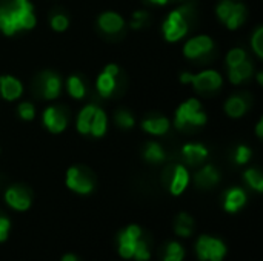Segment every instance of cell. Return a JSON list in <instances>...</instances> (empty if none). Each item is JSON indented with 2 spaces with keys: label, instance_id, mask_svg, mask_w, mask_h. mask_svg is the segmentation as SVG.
I'll list each match as a JSON object with an SVG mask.
<instances>
[{
  "label": "cell",
  "instance_id": "obj_16",
  "mask_svg": "<svg viewBox=\"0 0 263 261\" xmlns=\"http://www.w3.org/2000/svg\"><path fill=\"white\" fill-rule=\"evenodd\" d=\"M182 157L190 166H197L208 158V149L202 143H186L182 148Z\"/></svg>",
  "mask_w": 263,
  "mask_h": 261
},
{
  "label": "cell",
  "instance_id": "obj_29",
  "mask_svg": "<svg viewBox=\"0 0 263 261\" xmlns=\"http://www.w3.org/2000/svg\"><path fill=\"white\" fill-rule=\"evenodd\" d=\"M185 258V249L177 242H170L163 255V261H183Z\"/></svg>",
  "mask_w": 263,
  "mask_h": 261
},
{
  "label": "cell",
  "instance_id": "obj_26",
  "mask_svg": "<svg viewBox=\"0 0 263 261\" xmlns=\"http://www.w3.org/2000/svg\"><path fill=\"white\" fill-rule=\"evenodd\" d=\"M193 228H194V220L191 215H188L185 212L177 215L176 223H174V232L179 237H183V238L190 237L193 234Z\"/></svg>",
  "mask_w": 263,
  "mask_h": 261
},
{
  "label": "cell",
  "instance_id": "obj_5",
  "mask_svg": "<svg viewBox=\"0 0 263 261\" xmlns=\"http://www.w3.org/2000/svg\"><path fill=\"white\" fill-rule=\"evenodd\" d=\"M94 175L83 166H71L66 171V186L80 195H88L94 191Z\"/></svg>",
  "mask_w": 263,
  "mask_h": 261
},
{
  "label": "cell",
  "instance_id": "obj_18",
  "mask_svg": "<svg viewBox=\"0 0 263 261\" xmlns=\"http://www.w3.org/2000/svg\"><path fill=\"white\" fill-rule=\"evenodd\" d=\"M170 120L163 115H149L142 122L143 131L151 135H165L170 131Z\"/></svg>",
  "mask_w": 263,
  "mask_h": 261
},
{
  "label": "cell",
  "instance_id": "obj_32",
  "mask_svg": "<svg viewBox=\"0 0 263 261\" xmlns=\"http://www.w3.org/2000/svg\"><path fill=\"white\" fill-rule=\"evenodd\" d=\"M133 258H136L137 261H148L151 258V252H149V248H148V242L143 240L142 237L137 240V245H136Z\"/></svg>",
  "mask_w": 263,
  "mask_h": 261
},
{
  "label": "cell",
  "instance_id": "obj_21",
  "mask_svg": "<svg viewBox=\"0 0 263 261\" xmlns=\"http://www.w3.org/2000/svg\"><path fill=\"white\" fill-rule=\"evenodd\" d=\"M116 85H117V77L106 72L105 69L100 72V75L96 80V88H97V91H99V94L102 97L112 95V92L116 91Z\"/></svg>",
  "mask_w": 263,
  "mask_h": 261
},
{
  "label": "cell",
  "instance_id": "obj_2",
  "mask_svg": "<svg viewBox=\"0 0 263 261\" xmlns=\"http://www.w3.org/2000/svg\"><path fill=\"white\" fill-rule=\"evenodd\" d=\"M193 8L185 5L180 6L174 11H171L166 17V20L163 22V37L166 42H179L180 38H183L188 31H190V17H191Z\"/></svg>",
  "mask_w": 263,
  "mask_h": 261
},
{
  "label": "cell",
  "instance_id": "obj_36",
  "mask_svg": "<svg viewBox=\"0 0 263 261\" xmlns=\"http://www.w3.org/2000/svg\"><path fill=\"white\" fill-rule=\"evenodd\" d=\"M251 155H253V152H251V149H250L248 146L239 145V146L236 148V152H234V162H236L237 165H247V163L250 162Z\"/></svg>",
  "mask_w": 263,
  "mask_h": 261
},
{
  "label": "cell",
  "instance_id": "obj_38",
  "mask_svg": "<svg viewBox=\"0 0 263 261\" xmlns=\"http://www.w3.org/2000/svg\"><path fill=\"white\" fill-rule=\"evenodd\" d=\"M9 229H11V222L6 215L0 214V243H3L6 238H8V234H9Z\"/></svg>",
  "mask_w": 263,
  "mask_h": 261
},
{
  "label": "cell",
  "instance_id": "obj_25",
  "mask_svg": "<svg viewBox=\"0 0 263 261\" xmlns=\"http://www.w3.org/2000/svg\"><path fill=\"white\" fill-rule=\"evenodd\" d=\"M66 89L68 94L76 100H82L86 95V85L80 75H69L66 80Z\"/></svg>",
  "mask_w": 263,
  "mask_h": 261
},
{
  "label": "cell",
  "instance_id": "obj_40",
  "mask_svg": "<svg viewBox=\"0 0 263 261\" xmlns=\"http://www.w3.org/2000/svg\"><path fill=\"white\" fill-rule=\"evenodd\" d=\"M262 128H263V120H259V123H257V126H256V134H257V137H259V138H262L263 137Z\"/></svg>",
  "mask_w": 263,
  "mask_h": 261
},
{
  "label": "cell",
  "instance_id": "obj_7",
  "mask_svg": "<svg viewBox=\"0 0 263 261\" xmlns=\"http://www.w3.org/2000/svg\"><path fill=\"white\" fill-rule=\"evenodd\" d=\"M142 237V229L137 225H129L128 228H125L122 232H119L117 237V249L122 258H133L134 255V249L137 245V240Z\"/></svg>",
  "mask_w": 263,
  "mask_h": 261
},
{
  "label": "cell",
  "instance_id": "obj_9",
  "mask_svg": "<svg viewBox=\"0 0 263 261\" xmlns=\"http://www.w3.org/2000/svg\"><path fill=\"white\" fill-rule=\"evenodd\" d=\"M5 202L9 208L15 209L18 212H23L31 208L32 197H31V192L28 188H25L22 185H14L5 191Z\"/></svg>",
  "mask_w": 263,
  "mask_h": 261
},
{
  "label": "cell",
  "instance_id": "obj_12",
  "mask_svg": "<svg viewBox=\"0 0 263 261\" xmlns=\"http://www.w3.org/2000/svg\"><path fill=\"white\" fill-rule=\"evenodd\" d=\"M43 125L52 134H60L68 126V117L59 106H48L43 111Z\"/></svg>",
  "mask_w": 263,
  "mask_h": 261
},
{
  "label": "cell",
  "instance_id": "obj_33",
  "mask_svg": "<svg viewBox=\"0 0 263 261\" xmlns=\"http://www.w3.org/2000/svg\"><path fill=\"white\" fill-rule=\"evenodd\" d=\"M49 25H51V28H52L54 31L63 32V31H66V29L69 28V18H68V15H65V14H54V15H51V18H49Z\"/></svg>",
  "mask_w": 263,
  "mask_h": 261
},
{
  "label": "cell",
  "instance_id": "obj_8",
  "mask_svg": "<svg viewBox=\"0 0 263 261\" xmlns=\"http://www.w3.org/2000/svg\"><path fill=\"white\" fill-rule=\"evenodd\" d=\"M194 89L197 92L206 94V92H214L219 91L223 85V78L222 75L214 71V69H205L199 74H193V80H191Z\"/></svg>",
  "mask_w": 263,
  "mask_h": 261
},
{
  "label": "cell",
  "instance_id": "obj_4",
  "mask_svg": "<svg viewBox=\"0 0 263 261\" xmlns=\"http://www.w3.org/2000/svg\"><path fill=\"white\" fill-rule=\"evenodd\" d=\"M219 20L231 31L240 28L247 18V8L240 2L222 0L216 8Z\"/></svg>",
  "mask_w": 263,
  "mask_h": 261
},
{
  "label": "cell",
  "instance_id": "obj_19",
  "mask_svg": "<svg viewBox=\"0 0 263 261\" xmlns=\"http://www.w3.org/2000/svg\"><path fill=\"white\" fill-rule=\"evenodd\" d=\"M194 182H196V186L197 188H202V189H210L213 186H216L219 182H220V174L219 171L211 166V165H206L203 166L194 177Z\"/></svg>",
  "mask_w": 263,
  "mask_h": 261
},
{
  "label": "cell",
  "instance_id": "obj_22",
  "mask_svg": "<svg viewBox=\"0 0 263 261\" xmlns=\"http://www.w3.org/2000/svg\"><path fill=\"white\" fill-rule=\"evenodd\" d=\"M247 111H248V102L242 95H233L225 103V112L233 118L243 117Z\"/></svg>",
  "mask_w": 263,
  "mask_h": 261
},
{
  "label": "cell",
  "instance_id": "obj_37",
  "mask_svg": "<svg viewBox=\"0 0 263 261\" xmlns=\"http://www.w3.org/2000/svg\"><path fill=\"white\" fill-rule=\"evenodd\" d=\"M148 22H149V14L146 11H136L131 18V26H133V29H140V28L146 26Z\"/></svg>",
  "mask_w": 263,
  "mask_h": 261
},
{
  "label": "cell",
  "instance_id": "obj_31",
  "mask_svg": "<svg viewBox=\"0 0 263 261\" xmlns=\"http://www.w3.org/2000/svg\"><path fill=\"white\" fill-rule=\"evenodd\" d=\"M247 60V52L243 48H233L228 55H227V66L228 68H234L240 63H243Z\"/></svg>",
  "mask_w": 263,
  "mask_h": 261
},
{
  "label": "cell",
  "instance_id": "obj_27",
  "mask_svg": "<svg viewBox=\"0 0 263 261\" xmlns=\"http://www.w3.org/2000/svg\"><path fill=\"white\" fill-rule=\"evenodd\" d=\"M165 151L163 148L157 143V142H149L146 146H145V151H143V158L149 163H162L165 160Z\"/></svg>",
  "mask_w": 263,
  "mask_h": 261
},
{
  "label": "cell",
  "instance_id": "obj_35",
  "mask_svg": "<svg viewBox=\"0 0 263 261\" xmlns=\"http://www.w3.org/2000/svg\"><path fill=\"white\" fill-rule=\"evenodd\" d=\"M251 48L254 49L256 55H257L259 58H262L263 57V28L262 26H259V28L254 31V34H253V37H251Z\"/></svg>",
  "mask_w": 263,
  "mask_h": 261
},
{
  "label": "cell",
  "instance_id": "obj_23",
  "mask_svg": "<svg viewBox=\"0 0 263 261\" xmlns=\"http://www.w3.org/2000/svg\"><path fill=\"white\" fill-rule=\"evenodd\" d=\"M97 105H86L77 117L76 128L82 135H89V128H91V120L94 117V112L97 111Z\"/></svg>",
  "mask_w": 263,
  "mask_h": 261
},
{
  "label": "cell",
  "instance_id": "obj_6",
  "mask_svg": "<svg viewBox=\"0 0 263 261\" xmlns=\"http://www.w3.org/2000/svg\"><path fill=\"white\" fill-rule=\"evenodd\" d=\"M196 254L200 261H223L227 255V246L219 238L202 235L196 243Z\"/></svg>",
  "mask_w": 263,
  "mask_h": 261
},
{
  "label": "cell",
  "instance_id": "obj_43",
  "mask_svg": "<svg viewBox=\"0 0 263 261\" xmlns=\"http://www.w3.org/2000/svg\"><path fill=\"white\" fill-rule=\"evenodd\" d=\"M257 80H259V83L262 85V83H263V74H262V72H259V74H257Z\"/></svg>",
  "mask_w": 263,
  "mask_h": 261
},
{
  "label": "cell",
  "instance_id": "obj_34",
  "mask_svg": "<svg viewBox=\"0 0 263 261\" xmlns=\"http://www.w3.org/2000/svg\"><path fill=\"white\" fill-rule=\"evenodd\" d=\"M17 114L20 115L22 120L29 122V120H32L35 117V108H34V105L31 102H22L17 106Z\"/></svg>",
  "mask_w": 263,
  "mask_h": 261
},
{
  "label": "cell",
  "instance_id": "obj_14",
  "mask_svg": "<svg viewBox=\"0 0 263 261\" xmlns=\"http://www.w3.org/2000/svg\"><path fill=\"white\" fill-rule=\"evenodd\" d=\"M97 26L102 32L108 35H116L125 28V18L114 11H106L102 12L97 18Z\"/></svg>",
  "mask_w": 263,
  "mask_h": 261
},
{
  "label": "cell",
  "instance_id": "obj_41",
  "mask_svg": "<svg viewBox=\"0 0 263 261\" xmlns=\"http://www.w3.org/2000/svg\"><path fill=\"white\" fill-rule=\"evenodd\" d=\"M62 261H80L74 254H66V255H63L62 257Z\"/></svg>",
  "mask_w": 263,
  "mask_h": 261
},
{
  "label": "cell",
  "instance_id": "obj_28",
  "mask_svg": "<svg viewBox=\"0 0 263 261\" xmlns=\"http://www.w3.org/2000/svg\"><path fill=\"white\" fill-rule=\"evenodd\" d=\"M243 178H245V182L248 183V186H250L251 189H254V191H257V192H262L263 177H262V172H260L259 169H256V168H250V169H247V171H245V174H243Z\"/></svg>",
  "mask_w": 263,
  "mask_h": 261
},
{
  "label": "cell",
  "instance_id": "obj_20",
  "mask_svg": "<svg viewBox=\"0 0 263 261\" xmlns=\"http://www.w3.org/2000/svg\"><path fill=\"white\" fill-rule=\"evenodd\" d=\"M253 65L248 60H245L243 63L234 68H228V78L233 85H240L253 75Z\"/></svg>",
  "mask_w": 263,
  "mask_h": 261
},
{
  "label": "cell",
  "instance_id": "obj_39",
  "mask_svg": "<svg viewBox=\"0 0 263 261\" xmlns=\"http://www.w3.org/2000/svg\"><path fill=\"white\" fill-rule=\"evenodd\" d=\"M179 78H180V82H182V83H185V85H186V83H191V80H193V74H191V72H182Z\"/></svg>",
  "mask_w": 263,
  "mask_h": 261
},
{
  "label": "cell",
  "instance_id": "obj_3",
  "mask_svg": "<svg viewBox=\"0 0 263 261\" xmlns=\"http://www.w3.org/2000/svg\"><path fill=\"white\" fill-rule=\"evenodd\" d=\"M206 120L208 118L202 109V103L197 98H188L177 108L176 117H174V125L179 129H183L188 125L199 128V126H205Z\"/></svg>",
  "mask_w": 263,
  "mask_h": 261
},
{
  "label": "cell",
  "instance_id": "obj_17",
  "mask_svg": "<svg viewBox=\"0 0 263 261\" xmlns=\"http://www.w3.org/2000/svg\"><path fill=\"white\" fill-rule=\"evenodd\" d=\"M247 203V194L242 188H231L227 191L223 197V209L227 212H237L240 211Z\"/></svg>",
  "mask_w": 263,
  "mask_h": 261
},
{
  "label": "cell",
  "instance_id": "obj_1",
  "mask_svg": "<svg viewBox=\"0 0 263 261\" xmlns=\"http://www.w3.org/2000/svg\"><path fill=\"white\" fill-rule=\"evenodd\" d=\"M35 23L37 18L31 0H8L0 3V31L5 35L29 31Z\"/></svg>",
  "mask_w": 263,
  "mask_h": 261
},
{
  "label": "cell",
  "instance_id": "obj_15",
  "mask_svg": "<svg viewBox=\"0 0 263 261\" xmlns=\"http://www.w3.org/2000/svg\"><path fill=\"white\" fill-rule=\"evenodd\" d=\"M23 94V85L12 75H0V95L6 102H14Z\"/></svg>",
  "mask_w": 263,
  "mask_h": 261
},
{
  "label": "cell",
  "instance_id": "obj_13",
  "mask_svg": "<svg viewBox=\"0 0 263 261\" xmlns=\"http://www.w3.org/2000/svg\"><path fill=\"white\" fill-rule=\"evenodd\" d=\"M168 182V189L173 195H180L188 183H190V172L183 165H176L168 171V175H165Z\"/></svg>",
  "mask_w": 263,
  "mask_h": 261
},
{
  "label": "cell",
  "instance_id": "obj_30",
  "mask_svg": "<svg viewBox=\"0 0 263 261\" xmlns=\"http://www.w3.org/2000/svg\"><path fill=\"white\" fill-rule=\"evenodd\" d=\"M114 120H116V123H117L122 129H131V128H134V125H136L134 115H133L129 111H126V109L117 111L116 115H114Z\"/></svg>",
  "mask_w": 263,
  "mask_h": 261
},
{
  "label": "cell",
  "instance_id": "obj_11",
  "mask_svg": "<svg viewBox=\"0 0 263 261\" xmlns=\"http://www.w3.org/2000/svg\"><path fill=\"white\" fill-rule=\"evenodd\" d=\"M39 89L43 98L54 100L60 95L62 91V78L59 74L45 71L39 75Z\"/></svg>",
  "mask_w": 263,
  "mask_h": 261
},
{
  "label": "cell",
  "instance_id": "obj_24",
  "mask_svg": "<svg viewBox=\"0 0 263 261\" xmlns=\"http://www.w3.org/2000/svg\"><path fill=\"white\" fill-rule=\"evenodd\" d=\"M108 129V117L106 112L100 108H97V111L94 112V117L91 120V128H89V134L92 137H103L106 134Z\"/></svg>",
  "mask_w": 263,
  "mask_h": 261
},
{
  "label": "cell",
  "instance_id": "obj_42",
  "mask_svg": "<svg viewBox=\"0 0 263 261\" xmlns=\"http://www.w3.org/2000/svg\"><path fill=\"white\" fill-rule=\"evenodd\" d=\"M151 3H156V5H166L170 3V0H149Z\"/></svg>",
  "mask_w": 263,
  "mask_h": 261
},
{
  "label": "cell",
  "instance_id": "obj_10",
  "mask_svg": "<svg viewBox=\"0 0 263 261\" xmlns=\"http://www.w3.org/2000/svg\"><path fill=\"white\" fill-rule=\"evenodd\" d=\"M214 48V42L210 35H196L190 38L183 46V55L190 60H197L210 54Z\"/></svg>",
  "mask_w": 263,
  "mask_h": 261
}]
</instances>
